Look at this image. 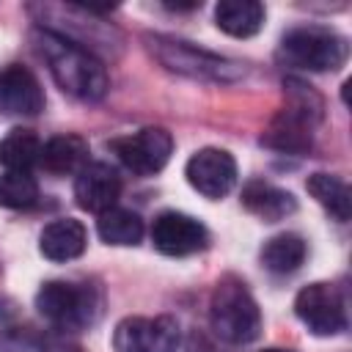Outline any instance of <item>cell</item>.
<instances>
[{
	"label": "cell",
	"instance_id": "8",
	"mask_svg": "<svg viewBox=\"0 0 352 352\" xmlns=\"http://www.w3.org/2000/svg\"><path fill=\"white\" fill-rule=\"evenodd\" d=\"M179 322L173 316H126L113 330L116 352H176Z\"/></svg>",
	"mask_w": 352,
	"mask_h": 352
},
{
	"label": "cell",
	"instance_id": "11",
	"mask_svg": "<svg viewBox=\"0 0 352 352\" xmlns=\"http://www.w3.org/2000/svg\"><path fill=\"white\" fill-rule=\"evenodd\" d=\"M192 190L206 198H223L236 182V162L226 148H198L184 168Z\"/></svg>",
	"mask_w": 352,
	"mask_h": 352
},
{
	"label": "cell",
	"instance_id": "24",
	"mask_svg": "<svg viewBox=\"0 0 352 352\" xmlns=\"http://www.w3.org/2000/svg\"><path fill=\"white\" fill-rule=\"evenodd\" d=\"M58 352H80V349H58Z\"/></svg>",
	"mask_w": 352,
	"mask_h": 352
},
{
	"label": "cell",
	"instance_id": "4",
	"mask_svg": "<svg viewBox=\"0 0 352 352\" xmlns=\"http://www.w3.org/2000/svg\"><path fill=\"white\" fill-rule=\"evenodd\" d=\"M148 52L168 69L192 80H209V82H234L245 77V66L239 60L214 55L209 50H201L190 41L173 38V36H146Z\"/></svg>",
	"mask_w": 352,
	"mask_h": 352
},
{
	"label": "cell",
	"instance_id": "3",
	"mask_svg": "<svg viewBox=\"0 0 352 352\" xmlns=\"http://www.w3.org/2000/svg\"><path fill=\"white\" fill-rule=\"evenodd\" d=\"M209 322L217 338L228 344H250L261 333V311L248 286L234 275L217 280L209 300Z\"/></svg>",
	"mask_w": 352,
	"mask_h": 352
},
{
	"label": "cell",
	"instance_id": "16",
	"mask_svg": "<svg viewBox=\"0 0 352 352\" xmlns=\"http://www.w3.org/2000/svg\"><path fill=\"white\" fill-rule=\"evenodd\" d=\"M242 206L256 214L258 220L264 223H278L289 214L297 212V201L292 192L275 187V184H267V182H250L245 184L242 190Z\"/></svg>",
	"mask_w": 352,
	"mask_h": 352
},
{
	"label": "cell",
	"instance_id": "18",
	"mask_svg": "<svg viewBox=\"0 0 352 352\" xmlns=\"http://www.w3.org/2000/svg\"><path fill=\"white\" fill-rule=\"evenodd\" d=\"M305 187L316 198V204L324 206L338 223L349 220V214H352V192H349L344 179H338L333 173H314V176H308Z\"/></svg>",
	"mask_w": 352,
	"mask_h": 352
},
{
	"label": "cell",
	"instance_id": "23",
	"mask_svg": "<svg viewBox=\"0 0 352 352\" xmlns=\"http://www.w3.org/2000/svg\"><path fill=\"white\" fill-rule=\"evenodd\" d=\"M261 352H292V349H280V346H270V349H261Z\"/></svg>",
	"mask_w": 352,
	"mask_h": 352
},
{
	"label": "cell",
	"instance_id": "2",
	"mask_svg": "<svg viewBox=\"0 0 352 352\" xmlns=\"http://www.w3.org/2000/svg\"><path fill=\"white\" fill-rule=\"evenodd\" d=\"M283 85L289 99L261 135V143L286 154H305L314 143V126L322 118V99L300 80H286Z\"/></svg>",
	"mask_w": 352,
	"mask_h": 352
},
{
	"label": "cell",
	"instance_id": "5",
	"mask_svg": "<svg viewBox=\"0 0 352 352\" xmlns=\"http://www.w3.org/2000/svg\"><path fill=\"white\" fill-rule=\"evenodd\" d=\"M349 58V41L322 25H302L283 36L278 47V60L292 69L305 72H336Z\"/></svg>",
	"mask_w": 352,
	"mask_h": 352
},
{
	"label": "cell",
	"instance_id": "7",
	"mask_svg": "<svg viewBox=\"0 0 352 352\" xmlns=\"http://www.w3.org/2000/svg\"><path fill=\"white\" fill-rule=\"evenodd\" d=\"M36 308L50 324L60 330H80L82 324L91 322L94 300H91V289L85 286L69 280H47L36 292Z\"/></svg>",
	"mask_w": 352,
	"mask_h": 352
},
{
	"label": "cell",
	"instance_id": "19",
	"mask_svg": "<svg viewBox=\"0 0 352 352\" xmlns=\"http://www.w3.org/2000/svg\"><path fill=\"white\" fill-rule=\"evenodd\" d=\"M305 261V242L297 234H275L261 248V264L275 275H289Z\"/></svg>",
	"mask_w": 352,
	"mask_h": 352
},
{
	"label": "cell",
	"instance_id": "13",
	"mask_svg": "<svg viewBox=\"0 0 352 352\" xmlns=\"http://www.w3.org/2000/svg\"><path fill=\"white\" fill-rule=\"evenodd\" d=\"M44 110V91L36 74L19 63L0 72V113L6 116H38Z\"/></svg>",
	"mask_w": 352,
	"mask_h": 352
},
{
	"label": "cell",
	"instance_id": "1",
	"mask_svg": "<svg viewBox=\"0 0 352 352\" xmlns=\"http://www.w3.org/2000/svg\"><path fill=\"white\" fill-rule=\"evenodd\" d=\"M33 41L63 94L82 99V102H99L107 94L110 77H107L104 63L96 55H91L88 50H82L44 28L33 30Z\"/></svg>",
	"mask_w": 352,
	"mask_h": 352
},
{
	"label": "cell",
	"instance_id": "9",
	"mask_svg": "<svg viewBox=\"0 0 352 352\" xmlns=\"http://www.w3.org/2000/svg\"><path fill=\"white\" fill-rule=\"evenodd\" d=\"M297 319L314 336H336L346 330V311L344 297L333 283H308L294 297Z\"/></svg>",
	"mask_w": 352,
	"mask_h": 352
},
{
	"label": "cell",
	"instance_id": "15",
	"mask_svg": "<svg viewBox=\"0 0 352 352\" xmlns=\"http://www.w3.org/2000/svg\"><path fill=\"white\" fill-rule=\"evenodd\" d=\"M38 165L55 176H77L88 165V143L80 135H55L41 143Z\"/></svg>",
	"mask_w": 352,
	"mask_h": 352
},
{
	"label": "cell",
	"instance_id": "6",
	"mask_svg": "<svg viewBox=\"0 0 352 352\" xmlns=\"http://www.w3.org/2000/svg\"><path fill=\"white\" fill-rule=\"evenodd\" d=\"M107 146L121 160V165L138 176H151L162 170L173 154V138L162 126H143L132 135L110 140Z\"/></svg>",
	"mask_w": 352,
	"mask_h": 352
},
{
	"label": "cell",
	"instance_id": "21",
	"mask_svg": "<svg viewBox=\"0 0 352 352\" xmlns=\"http://www.w3.org/2000/svg\"><path fill=\"white\" fill-rule=\"evenodd\" d=\"M41 157V140L30 129H11L0 140V165L6 170H28L38 165Z\"/></svg>",
	"mask_w": 352,
	"mask_h": 352
},
{
	"label": "cell",
	"instance_id": "20",
	"mask_svg": "<svg viewBox=\"0 0 352 352\" xmlns=\"http://www.w3.org/2000/svg\"><path fill=\"white\" fill-rule=\"evenodd\" d=\"M96 231L107 245H138L143 239V217L132 209L113 206L99 214Z\"/></svg>",
	"mask_w": 352,
	"mask_h": 352
},
{
	"label": "cell",
	"instance_id": "14",
	"mask_svg": "<svg viewBox=\"0 0 352 352\" xmlns=\"http://www.w3.org/2000/svg\"><path fill=\"white\" fill-rule=\"evenodd\" d=\"M85 245H88V231L74 217L52 220L50 226H44V231L38 236V250L50 261H72V258L82 256Z\"/></svg>",
	"mask_w": 352,
	"mask_h": 352
},
{
	"label": "cell",
	"instance_id": "12",
	"mask_svg": "<svg viewBox=\"0 0 352 352\" xmlns=\"http://www.w3.org/2000/svg\"><path fill=\"white\" fill-rule=\"evenodd\" d=\"M118 195H121V179L104 162H88L74 176V201L85 212L102 214L116 206Z\"/></svg>",
	"mask_w": 352,
	"mask_h": 352
},
{
	"label": "cell",
	"instance_id": "22",
	"mask_svg": "<svg viewBox=\"0 0 352 352\" xmlns=\"http://www.w3.org/2000/svg\"><path fill=\"white\" fill-rule=\"evenodd\" d=\"M38 201V184L28 170H6L0 176V206L30 209Z\"/></svg>",
	"mask_w": 352,
	"mask_h": 352
},
{
	"label": "cell",
	"instance_id": "17",
	"mask_svg": "<svg viewBox=\"0 0 352 352\" xmlns=\"http://www.w3.org/2000/svg\"><path fill=\"white\" fill-rule=\"evenodd\" d=\"M214 22L234 38H250L264 25V6L256 0H223L214 8Z\"/></svg>",
	"mask_w": 352,
	"mask_h": 352
},
{
	"label": "cell",
	"instance_id": "10",
	"mask_svg": "<svg viewBox=\"0 0 352 352\" xmlns=\"http://www.w3.org/2000/svg\"><path fill=\"white\" fill-rule=\"evenodd\" d=\"M151 242L165 256H190L209 245V231L184 212H162L151 223Z\"/></svg>",
	"mask_w": 352,
	"mask_h": 352
}]
</instances>
